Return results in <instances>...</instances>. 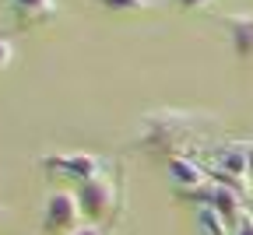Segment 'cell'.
<instances>
[{"label": "cell", "instance_id": "6da1fadb", "mask_svg": "<svg viewBox=\"0 0 253 235\" xmlns=\"http://www.w3.org/2000/svg\"><path fill=\"white\" fill-rule=\"evenodd\" d=\"M81 204H78V193L67 190H56L46 196V207H42V225L53 235H67L74 228H81Z\"/></svg>", "mask_w": 253, "mask_h": 235}, {"label": "cell", "instance_id": "9c48e42d", "mask_svg": "<svg viewBox=\"0 0 253 235\" xmlns=\"http://www.w3.org/2000/svg\"><path fill=\"white\" fill-rule=\"evenodd\" d=\"M197 232L201 235H229V225L221 221L211 207H197Z\"/></svg>", "mask_w": 253, "mask_h": 235}, {"label": "cell", "instance_id": "ba28073f", "mask_svg": "<svg viewBox=\"0 0 253 235\" xmlns=\"http://www.w3.org/2000/svg\"><path fill=\"white\" fill-rule=\"evenodd\" d=\"M11 7H14V14L21 18V21H46V18H53V11H56V0H11Z\"/></svg>", "mask_w": 253, "mask_h": 235}, {"label": "cell", "instance_id": "5b68a950", "mask_svg": "<svg viewBox=\"0 0 253 235\" xmlns=\"http://www.w3.org/2000/svg\"><path fill=\"white\" fill-rule=\"evenodd\" d=\"M208 207H211L221 221H225L229 228H232V225L246 214L243 196H239V193H232V190H225V186H218V183H214V193H211V204H208Z\"/></svg>", "mask_w": 253, "mask_h": 235}, {"label": "cell", "instance_id": "8992f818", "mask_svg": "<svg viewBox=\"0 0 253 235\" xmlns=\"http://www.w3.org/2000/svg\"><path fill=\"white\" fill-rule=\"evenodd\" d=\"M225 25H229L236 56L239 60H253V14H232Z\"/></svg>", "mask_w": 253, "mask_h": 235}, {"label": "cell", "instance_id": "52a82bcc", "mask_svg": "<svg viewBox=\"0 0 253 235\" xmlns=\"http://www.w3.org/2000/svg\"><path fill=\"white\" fill-rule=\"evenodd\" d=\"M211 169L246 179V176H250V165H246V151H243V144H221V148H214V165H211Z\"/></svg>", "mask_w": 253, "mask_h": 235}, {"label": "cell", "instance_id": "30bf717a", "mask_svg": "<svg viewBox=\"0 0 253 235\" xmlns=\"http://www.w3.org/2000/svg\"><path fill=\"white\" fill-rule=\"evenodd\" d=\"M106 11H120V14H130V11H144L151 0H99Z\"/></svg>", "mask_w": 253, "mask_h": 235}, {"label": "cell", "instance_id": "5bb4252c", "mask_svg": "<svg viewBox=\"0 0 253 235\" xmlns=\"http://www.w3.org/2000/svg\"><path fill=\"white\" fill-rule=\"evenodd\" d=\"M176 4H179L183 11H197V7H208L211 0H176Z\"/></svg>", "mask_w": 253, "mask_h": 235}, {"label": "cell", "instance_id": "8fae6325", "mask_svg": "<svg viewBox=\"0 0 253 235\" xmlns=\"http://www.w3.org/2000/svg\"><path fill=\"white\" fill-rule=\"evenodd\" d=\"M229 235H253V214H243V218L229 228Z\"/></svg>", "mask_w": 253, "mask_h": 235}, {"label": "cell", "instance_id": "4fadbf2b", "mask_svg": "<svg viewBox=\"0 0 253 235\" xmlns=\"http://www.w3.org/2000/svg\"><path fill=\"white\" fill-rule=\"evenodd\" d=\"M67 235H102V228L88 221V225H81V228H74V232H67Z\"/></svg>", "mask_w": 253, "mask_h": 235}, {"label": "cell", "instance_id": "9a60e30c", "mask_svg": "<svg viewBox=\"0 0 253 235\" xmlns=\"http://www.w3.org/2000/svg\"><path fill=\"white\" fill-rule=\"evenodd\" d=\"M243 151H246V165H250V176H253V144H243Z\"/></svg>", "mask_w": 253, "mask_h": 235}, {"label": "cell", "instance_id": "3957f363", "mask_svg": "<svg viewBox=\"0 0 253 235\" xmlns=\"http://www.w3.org/2000/svg\"><path fill=\"white\" fill-rule=\"evenodd\" d=\"M42 169L67 176V179H74L78 186L88 183V179H95V176H102V172H99V158H95V155H84V151H74V155H46V158H42Z\"/></svg>", "mask_w": 253, "mask_h": 235}, {"label": "cell", "instance_id": "277c9868", "mask_svg": "<svg viewBox=\"0 0 253 235\" xmlns=\"http://www.w3.org/2000/svg\"><path fill=\"white\" fill-rule=\"evenodd\" d=\"M169 179L186 193V190H197V186L211 183V169H204L197 158H183V155H176V158H169Z\"/></svg>", "mask_w": 253, "mask_h": 235}, {"label": "cell", "instance_id": "7a4b0ae2", "mask_svg": "<svg viewBox=\"0 0 253 235\" xmlns=\"http://www.w3.org/2000/svg\"><path fill=\"white\" fill-rule=\"evenodd\" d=\"M113 200H116V190L106 176H95L88 183L78 186V204H81V214L91 221V225H99L109 211H113Z\"/></svg>", "mask_w": 253, "mask_h": 235}, {"label": "cell", "instance_id": "7c38bea8", "mask_svg": "<svg viewBox=\"0 0 253 235\" xmlns=\"http://www.w3.org/2000/svg\"><path fill=\"white\" fill-rule=\"evenodd\" d=\"M11 60H14L11 42H4V39H0V71H4V67H11Z\"/></svg>", "mask_w": 253, "mask_h": 235}]
</instances>
